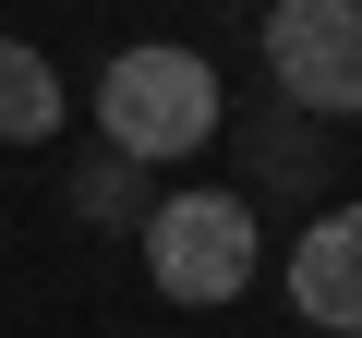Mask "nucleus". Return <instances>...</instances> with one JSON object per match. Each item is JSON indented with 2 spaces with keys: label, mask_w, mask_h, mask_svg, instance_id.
<instances>
[{
  "label": "nucleus",
  "mask_w": 362,
  "mask_h": 338,
  "mask_svg": "<svg viewBox=\"0 0 362 338\" xmlns=\"http://www.w3.org/2000/svg\"><path fill=\"white\" fill-rule=\"evenodd\" d=\"M218 121H230V85H218L206 49H181V37H133V49H109V73H97V133H109V157L169 169V157L218 145Z\"/></svg>",
  "instance_id": "obj_1"
},
{
  "label": "nucleus",
  "mask_w": 362,
  "mask_h": 338,
  "mask_svg": "<svg viewBox=\"0 0 362 338\" xmlns=\"http://www.w3.org/2000/svg\"><path fill=\"white\" fill-rule=\"evenodd\" d=\"M266 73L302 121L362 109V0H266Z\"/></svg>",
  "instance_id": "obj_3"
},
{
  "label": "nucleus",
  "mask_w": 362,
  "mask_h": 338,
  "mask_svg": "<svg viewBox=\"0 0 362 338\" xmlns=\"http://www.w3.org/2000/svg\"><path fill=\"white\" fill-rule=\"evenodd\" d=\"M61 73H49V49H25V37H0V145H49L61 133Z\"/></svg>",
  "instance_id": "obj_5"
},
{
  "label": "nucleus",
  "mask_w": 362,
  "mask_h": 338,
  "mask_svg": "<svg viewBox=\"0 0 362 338\" xmlns=\"http://www.w3.org/2000/svg\"><path fill=\"white\" fill-rule=\"evenodd\" d=\"M73 218H85V230H133V218H145V169H133V157H85V169H73Z\"/></svg>",
  "instance_id": "obj_6"
},
{
  "label": "nucleus",
  "mask_w": 362,
  "mask_h": 338,
  "mask_svg": "<svg viewBox=\"0 0 362 338\" xmlns=\"http://www.w3.org/2000/svg\"><path fill=\"white\" fill-rule=\"evenodd\" d=\"M290 302H302V326L362 338V206H326V218L290 242Z\"/></svg>",
  "instance_id": "obj_4"
},
{
  "label": "nucleus",
  "mask_w": 362,
  "mask_h": 338,
  "mask_svg": "<svg viewBox=\"0 0 362 338\" xmlns=\"http://www.w3.org/2000/svg\"><path fill=\"white\" fill-rule=\"evenodd\" d=\"M254 266H266L254 194H157V206H145V278H157L169 302L218 314V302L254 290Z\"/></svg>",
  "instance_id": "obj_2"
}]
</instances>
